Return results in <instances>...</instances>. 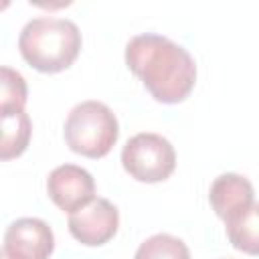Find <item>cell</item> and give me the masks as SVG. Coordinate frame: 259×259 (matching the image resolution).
<instances>
[{"label": "cell", "instance_id": "obj_11", "mask_svg": "<svg viewBox=\"0 0 259 259\" xmlns=\"http://www.w3.org/2000/svg\"><path fill=\"white\" fill-rule=\"evenodd\" d=\"M134 259H190V249L174 235L156 233L140 243Z\"/></svg>", "mask_w": 259, "mask_h": 259}, {"label": "cell", "instance_id": "obj_8", "mask_svg": "<svg viewBox=\"0 0 259 259\" xmlns=\"http://www.w3.org/2000/svg\"><path fill=\"white\" fill-rule=\"evenodd\" d=\"M208 202L214 214L227 225L255 202V190L249 178L237 172H225L212 180L208 190Z\"/></svg>", "mask_w": 259, "mask_h": 259}, {"label": "cell", "instance_id": "obj_9", "mask_svg": "<svg viewBox=\"0 0 259 259\" xmlns=\"http://www.w3.org/2000/svg\"><path fill=\"white\" fill-rule=\"evenodd\" d=\"M2 119V144H0V160L8 162L24 154L30 142L32 123L24 107H0Z\"/></svg>", "mask_w": 259, "mask_h": 259}, {"label": "cell", "instance_id": "obj_1", "mask_svg": "<svg viewBox=\"0 0 259 259\" xmlns=\"http://www.w3.org/2000/svg\"><path fill=\"white\" fill-rule=\"evenodd\" d=\"M125 65L160 103L184 101L196 83L192 55L168 36L144 32L125 45Z\"/></svg>", "mask_w": 259, "mask_h": 259}, {"label": "cell", "instance_id": "obj_2", "mask_svg": "<svg viewBox=\"0 0 259 259\" xmlns=\"http://www.w3.org/2000/svg\"><path fill=\"white\" fill-rule=\"evenodd\" d=\"M81 42L79 26L73 20L36 16L22 26L18 51L32 69L40 73H59L75 63Z\"/></svg>", "mask_w": 259, "mask_h": 259}, {"label": "cell", "instance_id": "obj_7", "mask_svg": "<svg viewBox=\"0 0 259 259\" xmlns=\"http://www.w3.org/2000/svg\"><path fill=\"white\" fill-rule=\"evenodd\" d=\"M47 194L63 212L73 214L95 198V180L77 164H61L47 178Z\"/></svg>", "mask_w": 259, "mask_h": 259}, {"label": "cell", "instance_id": "obj_13", "mask_svg": "<svg viewBox=\"0 0 259 259\" xmlns=\"http://www.w3.org/2000/svg\"><path fill=\"white\" fill-rule=\"evenodd\" d=\"M0 257H2V259H10V257H8L6 253H0Z\"/></svg>", "mask_w": 259, "mask_h": 259}, {"label": "cell", "instance_id": "obj_10", "mask_svg": "<svg viewBox=\"0 0 259 259\" xmlns=\"http://www.w3.org/2000/svg\"><path fill=\"white\" fill-rule=\"evenodd\" d=\"M229 243L247 255H259V202L225 225Z\"/></svg>", "mask_w": 259, "mask_h": 259}, {"label": "cell", "instance_id": "obj_6", "mask_svg": "<svg viewBox=\"0 0 259 259\" xmlns=\"http://www.w3.org/2000/svg\"><path fill=\"white\" fill-rule=\"evenodd\" d=\"M55 249L53 229L36 217L12 221L4 231L2 253L10 259H49Z\"/></svg>", "mask_w": 259, "mask_h": 259}, {"label": "cell", "instance_id": "obj_3", "mask_svg": "<svg viewBox=\"0 0 259 259\" xmlns=\"http://www.w3.org/2000/svg\"><path fill=\"white\" fill-rule=\"evenodd\" d=\"M63 134L71 152L97 160L107 156L115 146L119 138V123L105 103L87 99L69 111Z\"/></svg>", "mask_w": 259, "mask_h": 259}, {"label": "cell", "instance_id": "obj_4", "mask_svg": "<svg viewBox=\"0 0 259 259\" xmlns=\"http://www.w3.org/2000/svg\"><path fill=\"white\" fill-rule=\"evenodd\" d=\"M121 164L134 180L154 184L170 178L176 168V152L164 136L140 132L121 148Z\"/></svg>", "mask_w": 259, "mask_h": 259}, {"label": "cell", "instance_id": "obj_5", "mask_svg": "<svg viewBox=\"0 0 259 259\" xmlns=\"http://www.w3.org/2000/svg\"><path fill=\"white\" fill-rule=\"evenodd\" d=\"M119 227V210L107 198H93L83 208L69 214V233L87 247L105 245Z\"/></svg>", "mask_w": 259, "mask_h": 259}, {"label": "cell", "instance_id": "obj_12", "mask_svg": "<svg viewBox=\"0 0 259 259\" xmlns=\"http://www.w3.org/2000/svg\"><path fill=\"white\" fill-rule=\"evenodd\" d=\"M26 97L28 89L24 77L4 65L0 69V107H24Z\"/></svg>", "mask_w": 259, "mask_h": 259}]
</instances>
